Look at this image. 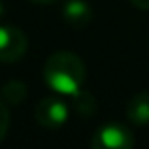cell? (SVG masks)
I'll use <instances>...</instances> for the list:
<instances>
[{"label": "cell", "instance_id": "cell-1", "mask_svg": "<svg viewBox=\"0 0 149 149\" xmlns=\"http://www.w3.org/2000/svg\"><path fill=\"white\" fill-rule=\"evenodd\" d=\"M85 66L76 53L57 51L44 64V83L53 93L76 98L83 91Z\"/></svg>", "mask_w": 149, "mask_h": 149}, {"label": "cell", "instance_id": "cell-2", "mask_svg": "<svg viewBox=\"0 0 149 149\" xmlns=\"http://www.w3.org/2000/svg\"><path fill=\"white\" fill-rule=\"evenodd\" d=\"M132 146H134V136L121 123L102 125L91 140L93 149H130Z\"/></svg>", "mask_w": 149, "mask_h": 149}, {"label": "cell", "instance_id": "cell-3", "mask_svg": "<svg viewBox=\"0 0 149 149\" xmlns=\"http://www.w3.org/2000/svg\"><path fill=\"white\" fill-rule=\"evenodd\" d=\"M36 121L45 128H61L70 119V108L58 96H47L42 98L34 108Z\"/></svg>", "mask_w": 149, "mask_h": 149}, {"label": "cell", "instance_id": "cell-4", "mask_svg": "<svg viewBox=\"0 0 149 149\" xmlns=\"http://www.w3.org/2000/svg\"><path fill=\"white\" fill-rule=\"evenodd\" d=\"M29 42L19 26L0 25V62H17L26 53Z\"/></svg>", "mask_w": 149, "mask_h": 149}, {"label": "cell", "instance_id": "cell-5", "mask_svg": "<svg viewBox=\"0 0 149 149\" xmlns=\"http://www.w3.org/2000/svg\"><path fill=\"white\" fill-rule=\"evenodd\" d=\"M62 19L72 29H83L93 21V6L85 0H66L62 4Z\"/></svg>", "mask_w": 149, "mask_h": 149}, {"label": "cell", "instance_id": "cell-6", "mask_svg": "<svg viewBox=\"0 0 149 149\" xmlns=\"http://www.w3.org/2000/svg\"><path fill=\"white\" fill-rule=\"evenodd\" d=\"M127 119L138 127L149 125V91H140L127 104Z\"/></svg>", "mask_w": 149, "mask_h": 149}, {"label": "cell", "instance_id": "cell-7", "mask_svg": "<svg viewBox=\"0 0 149 149\" xmlns=\"http://www.w3.org/2000/svg\"><path fill=\"white\" fill-rule=\"evenodd\" d=\"M0 96H2L4 104L19 106L26 98V85L23 83V81H17V79L8 81V83L2 87V91H0Z\"/></svg>", "mask_w": 149, "mask_h": 149}, {"label": "cell", "instance_id": "cell-8", "mask_svg": "<svg viewBox=\"0 0 149 149\" xmlns=\"http://www.w3.org/2000/svg\"><path fill=\"white\" fill-rule=\"evenodd\" d=\"M8 128H10V111H8L6 104L0 102V142L6 138Z\"/></svg>", "mask_w": 149, "mask_h": 149}, {"label": "cell", "instance_id": "cell-9", "mask_svg": "<svg viewBox=\"0 0 149 149\" xmlns=\"http://www.w3.org/2000/svg\"><path fill=\"white\" fill-rule=\"evenodd\" d=\"M130 4L140 10H149V0H130Z\"/></svg>", "mask_w": 149, "mask_h": 149}, {"label": "cell", "instance_id": "cell-10", "mask_svg": "<svg viewBox=\"0 0 149 149\" xmlns=\"http://www.w3.org/2000/svg\"><path fill=\"white\" fill-rule=\"evenodd\" d=\"M30 2H34V4H55L57 0H30Z\"/></svg>", "mask_w": 149, "mask_h": 149}, {"label": "cell", "instance_id": "cell-11", "mask_svg": "<svg viewBox=\"0 0 149 149\" xmlns=\"http://www.w3.org/2000/svg\"><path fill=\"white\" fill-rule=\"evenodd\" d=\"M4 11H6V8H4V2L0 0V19L4 17Z\"/></svg>", "mask_w": 149, "mask_h": 149}]
</instances>
